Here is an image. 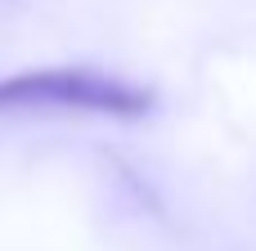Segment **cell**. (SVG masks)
<instances>
[{"mask_svg": "<svg viewBox=\"0 0 256 251\" xmlns=\"http://www.w3.org/2000/svg\"><path fill=\"white\" fill-rule=\"evenodd\" d=\"M0 112H90L140 121L153 112V94L99 67H27L0 76Z\"/></svg>", "mask_w": 256, "mask_h": 251, "instance_id": "1", "label": "cell"}]
</instances>
